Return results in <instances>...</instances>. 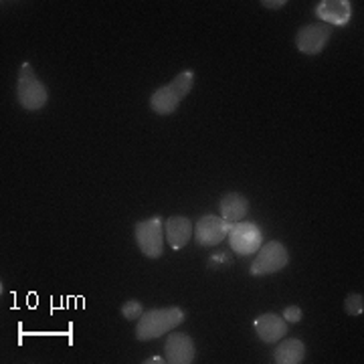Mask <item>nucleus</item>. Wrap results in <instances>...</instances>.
<instances>
[{
    "mask_svg": "<svg viewBox=\"0 0 364 364\" xmlns=\"http://www.w3.org/2000/svg\"><path fill=\"white\" fill-rule=\"evenodd\" d=\"M344 310L350 316H360L364 312V296L363 294H350L344 299Z\"/></svg>",
    "mask_w": 364,
    "mask_h": 364,
    "instance_id": "nucleus-15",
    "label": "nucleus"
},
{
    "mask_svg": "<svg viewBox=\"0 0 364 364\" xmlns=\"http://www.w3.org/2000/svg\"><path fill=\"white\" fill-rule=\"evenodd\" d=\"M253 326L263 344H277L289 330L284 316H277V314H261L259 318H255Z\"/></svg>",
    "mask_w": 364,
    "mask_h": 364,
    "instance_id": "nucleus-10",
    "label": "nucleus"
},
{
    "mask_svg": "<svg viewBox=\"0 0 364 364\" xmlns=\"http://www.w3.org/2000/svg\"><path fill=\"white\" fill-rule=\"evenodd\" d=\"M304 356H306V346L304 342L298 338H287L279 340L277 348L273 352V363L277 364H299L304 363Z\"/></svg>",
    "mask_w": 364,
    "mask_h": 364,
    "instance_id": "nucleus-14",
    "label": "nucleus"
},
{
    "mask_svg": "<svg viewBox=\"0 0 364 364\" xmlns=\"http://www.w3.org/2000/svg\"><path fill=\"white\" fill-rule=\"evenodd\" d=\"M134 237H136V245L146 257L158 259L164 253V221L160 217L136 223Z\"/></svg>",
    "mask_w": 364,
    "mask_h": 364,
    "instance_id": "nucleus-4",
    "label": "nucleus"
},
{
    "mask_svg": "<svg viewBox=\"0 0 364 364\" xmlns=\"http://www.w3.org/2000/svg\"><path fill=\"white\" fill-rule=\"evenodd\" d=\"M261 4H263V9H284L287 2L286 0H263Z\"/></svg>",
    "mask_w": 364,
    "mask_h": 364,
    "instance_id": "nucleus-18",
    "label": "nucleus"
},
{
    "mask_svg": "<svg viewBox=\"0 0 364 364\" xmlns=\"http://www.w3.org/2000/svg\"><path fill=\"white\" fill-rule=\"evenodd\" d=\"M284 320L291 322V324L299 322L301 320V308L299 306H287L286 310H284Z\"/></svg>",
    "mask_w": 364,
    "mask_h": 364,
    "instance_id": "nucleus-17",
    "label": "nucleus"
},
{
    "mask_svg": "<svg viewBox=\"0 0 364 364\" xmlns=\"http://www.w3.org/2000/svg\"><path fill=\"white\" fill-rule=\"evenodd\" d=\"M332 37V26L324 23H312L304 25L296 35V47L304 55H320Z\"/></svg>",
    "mask_w": 364,
    "mask_h": 364,
    "instance_id": "nucleus-8",
    "label": "nucleus"
},
{
    "mask_svg": "<svg viewBox=\"0 0 364 364\" xmlns=\"http://www.w3.org/2000/svg\"><path fill=\"white\" fill-rule=\"evenodd\" d=\"M249 210L247 196L241 193H227L221 198V217L231 225L239 221H245Z\"/></svg>",
    "mask_w": 364,
    "mask_h": 364,
    "instance_id": "nucleus-13",
    "label": "nucleus"
},
{
    "mask_svg": "<svg viewBox=\"0 0 364 364\" xmlns=\"http://www.w3.org/2000/svg\"><path fill=\"white\" fill-rule=\"evenodd\" d=\"M287 263H289V253L286 245L279 241H269L261 245L257 251V257L251 263V275H272L282 272Z\"/></svg>",
    "mask_w": 364,
    "mask_h": 364,
    "instance_id": "nucleus-5",
    "label": "nucleus"
},
{
    "mask_svg": "<svg viewBox=\"0 0 364 364\" xmlns=\"http://www.w3.org/2000/svg\"><path fill=\"white\" fill-rule=\"evenodd\" d=\"M231 223L217 215H205L195 225L196 243L200 247H217L225 237H229Z\"/></svg>",
    "mask_w": 364,
    "mask_h": 364,
    "instance_id": "nucleus-7",
    "label": "nucleus"
},
{
    "mask_svg": "<svg viewBox=\"0 0 364 364\" xmlns=\"http://www.w3.org/2000/svg\"><path fill=\"white\" fill-rule=\"evenodd\" d=\"M148 364H158V363H166V360H162V358H158V356H154V358H150V360H146Z\"/></svg>",
    "mask_w": 364,
    "mask_h": 364,
    "instance_id": "nucleus-19",
    "label": "nucleus"
},
{
    "mask_svg": "<svg viewBox=\"0 0 364 364\" xmlns=\"http://www.w3.org/2000/svg\"><path fill=\"white\" fill-rule=\"evenodd\" d=\"M164 356H166V363L170 364L195 363V340L184 332H170L164 344Z\"/></svg>",
    "mask_w": 364,
    "mask_h": 364,
    "instance_id": "nucleus-9",
    "label": "nucleus"
},
{
    "mask_svg": "<svg viewBox=\"0 0 364 364\" xmlns=\"http://www.w3.org/2000/svg\"><path fill=\"white\" fill-rule=\"evenodd\" d=\"M184 322V312L178 306L172 308H158L148 310L138 318L136 326V338L138 340H154L160 336H166L170 330L178 328Z\"/></svg>",
    "mask_w": 364,
    "mask_h": 364,
    "instance_id": "nucleus-2",
    "label": "nucleus"
},
{
    "mask_svg": "<svg viewBox=\"0 0 364 364\" xmlns=\"http://www.w3.org/2000/svg\"><path fill=\"white\" fill-rule=\"evenodd\" d=\"M229 243H231V249L235 253L241 257L257 253L263 245V233H261L259 225L251 221H239L231 225Z\"/></svg>",
    "mask_w": 364,
    "mask_h": 364,
    "instance_id": "nucleus-6",
    "label": "nucleus"
},
{
    "mask_svg": "<svg viewBox=\"0 0 364 364\" xmlns=\"http://www.w3.org/2000/svg\"><path fill=\"white\" fill-rule=\"evenodd\" d=\"M195 233V227L191 219L182 217V215H174V217H168L166 223H164V235H166V241L172 249H181L184 247L191 237Z\"/></svg>",
    "mask_w": 364,
    "mask_h": 364,
    "instance_id": "nucleus-12",
    "label": "nucleus"
},
{
    "mask_svg": "<svg viewBox=\"0 0 364 364\" xmlns=\"http://www.w3.org/2000/svg\"><path fill=\"white\" fill-rule=\"evenodd\" d=\"M316 14L324 21V25L344 26L350 21L352 6L348 0H322L316 6Z\"/></svg>",
    "mask_w": 364,
    "mask_h": 364,
    "instance_id": "nucleus-11",
    "label": "nucleus"
},
{
    "mask_svg": "<svg viewBox=\"0 0 364 364\" xmlns=\"http://www.w3.org/2000/svg\"><path fill=\"white\" fill-rule=\"evenodd\" d=\"M195 85V71L186 69L178 73L176 77L170 81L168 85L158 87L152 95H150V107L158 116H170L178 109L181 102L193 91Z\"/></svg>",
    "mask_w": 364,
    "mask_h": 364,
    "instance_id": "nucleus-1",
    "label": "nucleus"
},
{
    "mask_svg": "<svg viewBox=\"0 0 364 364\" xmlns=\"http://www.w3.org/2000/svg\"><path fill=\"white\" fill-rule=\"evenodd\" d=\"M144 314V306L138 301V299H130V301H126L124 306H122V316L126 318V320H138L140 316Z\"/></svg>",
    "mask_w": 364,
    "mask_h": 364,
    "instance_id": "nucleus-16",
    "label": "nucleus"
},
{
    "mask_svg": "<svg viewBox=\"0 0 364 364\" xmlns=\"http://www.w3.org/2000/svg\"><path fill=\"white\" fill-rule=\"evenodd\" d=\"M16 97L21 107H25L26 112H39L49 102V91L28 63H23L18 69Z\"/></svg>",
    "mask_w": 364,
    "mask_h": 364,
    "instance_id": "nucleus-3",
    "label": "nucleus"
}]
</instances>
